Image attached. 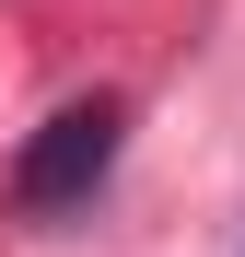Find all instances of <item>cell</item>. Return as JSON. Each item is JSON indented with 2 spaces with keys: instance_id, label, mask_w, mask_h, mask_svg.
Returning <instances> with one entry per match:
<instances>
[{
  "instance_id": "1",
  "label": "cell",
  "mask_w": 245,
  "mask_h": 257,
  "mask_svg": "<svg viewBox=\"0 0 245 257\" xmlns=\"http://www.w3.org/2000/svg\"><path fill=\"white\" fill-rule=\"evenodd\" d=\"M117 141H129V105H117V94H70V105L24 141V164H12V210H24V222H59V210H82V199L105 187Z\"/></svg>"
}]
</instances>
